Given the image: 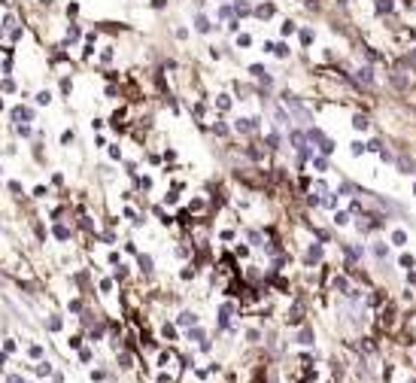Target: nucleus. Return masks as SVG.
<instances>
[{"instance_id": "obj_3", "label": "nucleus", "mask_w": 416, "mask_h": 383, "mask_svg": "<svg viewBox=\"0 0 416 383\" xmlns=\"http://www.w3.org/2000/svg\"><path fill=\"white\" fill-rule=\"evenodd\" d=\"M255 16H258V19H270V16H273V6H270V4L258 6V9H255Z\"/></svg>"}, {"instance_id": "obj_20", "label": "nucleus", "mask_w": 416, "mask_h": 383, "mask_svg": "<svg viewBox=\"0 0 416 383\" xmlns=\"http://www.w3.org/2000/svg\"><path fill=\"white\" fill-rule=\"evenodd\" d=\"M43 4H49V0H43Z\"/></svg>"}, {"instance_id": "obj_14", "label": "nucleus", "mask_w": 416, "mask_h": 383, "mask_svg": "<svg viewBox=\"0 0 416 383\" xmlns=\"http://www.w3.org/2000/svg\"><path fill=\"white\" fill-rule=\"evenodd\" d=\"M377 9H380V13H389L392 4H389V0H380V6H377Z\"/></svg>"}, {"instance_id": "obj_7", "label": "nucleus", "mask_w": 416, "mask_h": 383, "mask_svg": "<svg viewBox=\"0 0 416 383\" xmlns=\"http://www.w3.org/2000/svg\"><path fill=\"white\" fill-rule=\"evenodd\" d=\"M55 237H58V241H67V237H70V232L64 229V225H58V229H55Z\"/></svg>"}, {"instance_id": "obj_16", "label": "nucleus", "mask_w": 416, "mask_h": 383, "mask_svg": "<svg viewBox=\"0 0 416 383\" xmlns=\"http://www.w3.org/2000/svg\"><path fill=\"white\" fill-rule=\"evenodd\" d=\"M401 265L404 268H413V256H401Z\"/></svg>"}, {"instance_id": "obj_5", "label": "nucleus", "mask_w": 416, "mask_h": 383, "mask_svg": "<svg viewBox=\"0 0 416 383\" xmlns=\"http://www.w3.org/2000/svg\"><path fill=\"white\" fill-rule=\"evenodd\" d=\"M273 55L286 58V55H289V46H286V43H273Z\"/></svg>"}, {"instance_id": "obj_1", "label": "nucleus", "mask_w": 416, "mask_h": 383, "mask_svg": "<svg viewBox=\"0 0 416 383\" xmlns=\"http://www.w3.org/2000/svg\"><path fill=\"white\" fill-rule=\"evenodd\" d=\"M359 82H365V86H371V82H374V70L362 67V70H359Z\"/></svg>"}, {"instance_id": "obj_18", "label": "nucleus", "mask_w": 416, "mask_h": 383, "mask_svg": "<svg viewBox=\"0 0 416 383\" xmlns=\"http://www.w3.org/2000/svg\"><path fill=\"white\" fill-rule=\"evenodd\" d=\"M164 4H168V0H152V6H156V9H161Z\"/></svg>"}, {"instance_id": "obj_8", "label": "nucleus", "mask_w": 416, "mask_h": 383, "mask_svg": "<svg viewBox=\"0 0 416 383\" xmlns=\"http://www.w3.org/2000/svg\"><path fill=\"white\" fill-rule=\"evenodd\" d=\"M352 125L362 131V128H367V119H365V116H355V119H352Z\"/></svg>"}, {"instance_id": "obj_19", "label": "nucleus", "mask_w": 416, "mask_h": 383, "mask_svg": "<svg viewBox=\"0 0 416 383\" xmlns=\"http://www.w3.org/2000/svg\"><path fill=\"white\" fill-rule=\"evenodd\" d=\"M0 365H4V356H0Z\"/></svg>"}, {"instance_id": "obj_10", "label": "nucleus", "mask_w": 416, "mask_h": 383, "mask_svg": "<svg viewBox=\"0 0 416 383\" xmlns=\"http://www.w3.org/2000/svg\"><path fill=\"white\" fill-rule=\"evenodd\" d=\"M301 344H313V334H310V329H304V332H301Z\"/></svg>"}, {"instance_id": "obj_4", "label": "nucleus", "mask_w": 416, "mask_h": 383, "mask_svg": "<svg viewBox=\"0 0 416 383\" xmlns=\"http://www.w3.org/2000/svg\"><path fill=\"white\" fill-rule=\"evenodd\" d=\"M195 28H198L201 34H207V31H210V21H207L204 16H198V19H195Z\"/></svg>"}, {"instance_id": "obj_15", "label": "nucleus", "mask_w": 416, "mask_h": 383, "mask_svg": "<svg viewBox=\"0 0 416 383\" xmlns=\"http://www.w3.org/2000/svg\"><path fill=\"white\" fill-rule=\"evenodd\" d=\"M365 152V143H352V155H362Z\"/></svg>"}, {"instance_id": "obj_11", "label": "nucleus", "mask_w": 416, "mask_h": 383, "mask_svg": "<svg viewBox=\"0 0 416 383\" xmlns=\"http://www.w3.org/2000/svg\"><path fill=\"white\" fill-rule=\"evenodd\" d=\"M253 43V37H249V34H240V37H237V46H249Z\"/></svg>"}, {"instance_id": "obj_13", "label": "nucleus", "mask_w": 416, "mask_h": 383, "mask_svg": "<svg viewBox=\"0 0 416 383\" xmlns=\"http://www.w3.org/2000/svg\"><path fill=\"white\" fill-rule=\"evenodd\" d=\"M13 116H16L19 122H21V119H28V110H21V106H16V110H13Z\"/></svg>"}, {"instance_id": "obj_17", "label": "nucleus", "mask_w": 416, "mask_h": 383, "mask_svg": "<svg viewBox=\"0 0 416 383\" xmlns=\"http://www.w3.org/2000/svg\"><path fill=\"white\" fill-rule=\"evenodd\" d=\"M140 265H143V271H149V268H152V262H149V256H140Z\"/></svg>"}, {"instance_id": "obj_2", "label": "nucleus", "mask_w": 416, "mask_h": 383, "mask_svg": "<svg viewBox=\"0 0 416 383\" xmlns=\"http://www.w3.org/2000/svg\"><path fill=\"white\" fill-rule=\"evenodd\" d=\"M392 244H398V247H404V244H407V234H404L401 229H395V232H392Z\"/></svg>"}, {"instance_id": "obj_9", "label": "nucleus", "mask_w": 416, "mask_h": 383, "mask_svg": "<svg viewBox=\"0 0 416 383\" xmlns=\"http://www.w3.org/2000/svg\"><path fill=\"white\" fill-rule=\"evenodd\" d=\"M49 101H52L49 91H40V94H37V104H49Z\"/></svg>"}, {"instance_id": "obj_6", "label": "nucleus", "mask_w": 416, "mask_h": 383, "mask_svg": "<svg viewBox=\"0 0 416 383\" xmlns=\"http://www.w3.org/2000/svg\"><path fill=\"white\" fill-rule=\"evenodd\" d=\"M237 128H240V131H253L255 128V119H240V122H237Z\"/></svg>"}, {"instance_id": "obj_12", "label": "nucleus", "mask_w": 416, "mask_h": 383, "mask_svg": "<svg viewBox=\"0 0 416 383\" xmlns=\"http://www.w3.org/2000/svg\"><path fill=\"white\" fill-rule=\"evenodd\" d=\"M180 322H183V326H192V322H195V314H183Z\"/></svg>"}]
</instances>
